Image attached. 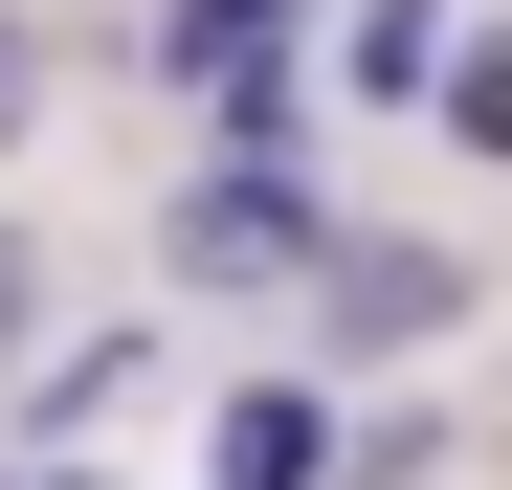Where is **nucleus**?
Masks as SVG:
<instances>
[{"label":"nucleus","instance_id":"nucleus-3","mask_svg":"<svg viewBox=\"0 0 512 490\" xmlns=\"http://www.w3.org/2000/svg\"><path fill=\"white\" fill-rule=\"evenodd\" d=\"M312 468H334V401H312V379H268V401L223 424V490H312Z\"/></svg>","mask_w":512,"mask_h":490},{"label":"nucleus","instance_id":"nucleus-7","mask_svg":"<svg viewBox=\"0 0 512 490\" xmlns=\"http://www.w3.org/2000/svg\"><path fill=\"white\" fill-rule=\"evenodd\" d=\"M0 134H23V45H0Z\"/></svg>","mask_w":512,"mask_h":490},{"label":"nucleus","instance_id":"nucleus-6","mask_svg":"<svg viewBox=\"0 0 512 490\" xmlns=\"http://www.w3.org/2000/svg\"><path fill=\"white\" fill-rule=\"evenodd\" d=\"M0 357H23V245H0Z\"/></svg>","mask_w":512,"mask_h":490},{"label":"nucleus","instance_id":"nucleus-2","mask_svg":"<svg viewBox=\"0 0 512 490\" xmlns=\"http://www.w3.org/2000/svg\"><path fill=\"white\" fill-rule=\"evenodd\" d=\"M179 268H223V290H290V268H312V223H290L268 179H201V201H179Z\"/></svg>","mask_w":512,"mask_h":490},{"label":"nucleus","instance_id":"nucleus-4","mask_svg":"<svg viewBox=\"0 0 512 490\" xmlns=\"http://www.w3.org/2000/svg\"><path fill=\"white\" fill-rule=\"evenodd\" d=\"M179 67H201V90L245 112V134H268L290 90H268V0H179Z\"/></svg>","mask_w":512,"mask_h":490},{"label":"nucleus","instance_id":"nucleus-1","mask_svg":"<svg viewBox=\"0 0 512 490\" xmlns=\"http://www.w3.org/2000/svg\"><path fill=\"white\" fill-rule=\"evenodd\" d=\"M312 290H334V335H357V357L468 335V268H446V245H312Z\"/></svg>","mask_w":512,"mask_h":490},{"label":"nucleus","instance_id":"nucleus-5","mask_svg":"<svg viewBox=\"0 0 512 490\" xmlns=\"http://www.w3.org/2000/svg\"><path fill=\"white\" fill-rule=\"evenodd\" d=\"M446 67V0H357V90H423Z\"/></svg>","mask_w":512,"mask_h":490}]
</instances>
